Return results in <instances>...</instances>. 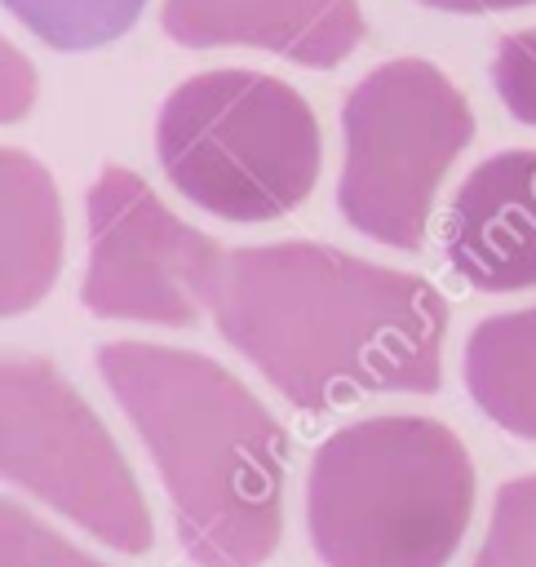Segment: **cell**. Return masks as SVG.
Instances as JSON below:
<instances>
[{
    "instance_id": "cell-7",
    "label": "cell",
    "mask_w": 536,
    "mask_h": 567,
    "mask_svg": "<svg viewBox=\"0 0 536 567\" xmlns=\"http://www.w3.org/2000/svg\"><path fill=\"white\" fill-rule=\"evenodd\" d=\"M89 270L80 284L84 310L102 319H137L195 328L208 310V284L221 244L186 226L128 168L106 164L84 195Z\"/></svg>"
},
{
    "instance_id": "cell-17",
    "label": "cell",
    "mask_w": 536,
    "mask_h": 567,
    "mask_svg": "<svg viewBox=\"0 0 536 567\" xmlns=\"http://www.w3.org/2000/svg\"><path fill=\"white\" fill-rule=\"evenodd\" d=\"M421 4L443 13H505V9H527L536 0H421Z\"/></svg>"
},
{
    "instance_id": "cell-3",
    "label": "cell",
    "mask_w": 536,
    "mask_h": 567,
    "mask_svg": "<svg viewBox=\"0 0 536 567\" xmlns=\"http://www.w3.org/2000/svg\"><path fill=\"white\" fill-rule=\"evenodd\" d=\"M474 461L430 416L332 430L306 470V532L323 567H447L474 514Z\"/></svg>"
},
{
    "instance_id": "cell-5",
    "label": "cell",
    "mask_w": 536,
    "mask_h": 567,
    "mask_svg": "<svg viewBox=\"0 0 536 567\" xmlns=\"http://www.w3.org/2000/svg\"><path fill=\"white\" fill-rule=\"evenodd\" d=\"M341 217L390 248L416 252L439 182L474 142V111L425 58L372 66L341 102Z\"/></svg>"
},
{
    "instance_id": "cell-8",
    "label": "cell",
    "mask_w": 536,
    "mask_h": 567,
    "mask_svg": "<svg viewBox=\"0 0 536 567\" xmlns=\"http://www.w3.org/2000/svg\"><path fill=\"white\" fill-rule=\"evenodd\" d=\"M443 252L474 292L536 288V151H501L456 186Z\"/></svg>"
},
{
    "instance_id": "cell-13",
    "label": "cell",
    "mask_w": 536,
    "mask_h": 567,
    "mask_svg": "<svg viewBox=\"0 0 536 567\" xmlns=\"http://www.w3.org/2000/svg\"><path fill=\"white\" fill-rule=\"evenodd\" d=\"M470 567H536V474L496 487L487 536Z\"/></svg>"
},
{
    "instance_id": "cell-1",
    "label": "cell",
    "mask_w": 536,
    "mask_h": 567,
    "mask_svg": "<svg viewBox=\"0 0 536 567\" xmlns=\"http://www.w3.org/2000/svg\"><path fill=\"white\" fill-rule=\"evenodd\" d=\"M208 310L217 332L301 412L443 385L447 301L412 270L310 239L221 248Z\"/></svg>"
},
{
    "instance_id": "cell-4",
    "label": "cell",
    "mask_w": 536,
    "mask_h": 567,
    "mask_svg": "<svg viewBox=\"0 0 536 567\" xmlns=\"http://www.w3.org/2000/svg\"><path fill=\"white\" fill-rule=\"evenodd\" d=\"M155 155L195 208L226 221H270L315 190L323 142L292 84L226 66L190 75L164 97Z\"/></svg>"
},
{
    "instance_id": "cell-16",
    "label": "cell",
    "mask_w": 536,
    "mask_h": 567,
    "mask_svg": "<svg viewBox=\"0 0 536 567\" xmlns=\"http://www.w3.org/2000/svg\"><path fill=\"white\" fill-rule=\"evenodd\" d=\"M35 106V71L22 49L0 35V124L22 120Z\"/></svg>"
},
{
    "instance_id": "cell-2",
    "label": "cell",
    "mask_w": 536,
    "mask_h": 567,
    "mask_svg": "<svg viewBox=\"0 0 536 567\" xmlns=\"http://www.w3.org/2000/svg\"><path fill=\"white\" fill-rule=\"evenodd\" d=\"M93 363L146 443L195 567H261L284 532L288 434L217 359L106 341Z\"/></svg>"
},
{
    "instance_id": "cell-14",
    "label": "cell",
    "mask_w": 536,
    "mask_h": 567,
    "mask_svg": "<svg viewBox=\"0 0 536 567\" xmlns=\"http://www.w3.org/2000/svg\"><path fill=\"white\" fill-rule=\"evenodd\" d=\"M0 567H106V563L71 545L27 505L0 496Z\"/></svg>"
},
{
    "instance_id": "cell-11",
    "label": "cell",
    "mask_w": 536,
    "mask_h": 567,
    "mask_svg": "<svg viewBox=\"0 0 536 567\" xmlns=\"http://www.w3.org/2000/svg\"><path fill=\"white\" fill-rule=\"evenodd\" d=\"M465 390L483 416L536 443V306L474 323L465 341Z\"/></svg>"
},
{
    "instance_id": "cell-9",
    "label": "cell",
    "mask_w": 536,
    "mask_h": 567,
    "mask_svg": "<svg viewBox=\"0 0 536 567\" xmlns=\"http://www.w3.org/2000/svg\"><path fill=\"white\" fill-rule=\"evenodd\" d=\"M159 27L173 44H248L301 66H337L363 40L359 0H164Z\"/></svg>"
},
{
    "instance_id": "cell-10",
    "label": "cell",
    "mask_w": 536,
    "mask_h": 567,
    "mask_svg": "<svg viewBox=\"0 0 536 567\" xmlns=\"http://www.w3.org/2000/svg\"><path fill=\"white\" fill-rule=\"evenodd\" d=\"M62 199L53 173L13 146H0V319L49 297L62 270Z\"/></svg>"
},
{
    "instance_id": "cell-15",
    "label": "cell",
    "mask_w": 536,
    "mask_h": 567,
    "mask_svg": "<svg viewBox=\"0 0 536 567\" xmlns=\"http://www.w3.org/2000/svg\"><path fill=\"white\" fill-rule=\"evenodd\" d=\"M492 84L518 124L536 128V27L501 35L492 53Z\"/></svg>"
},
{
    "instance_id": "cell-6",
    "label": "cell",
    "mask_w": 536,
    "mask_h": 567,
    "mask_svg": "<svg viewBox=\"0 0 536 567\" xmlns=\"http://www.w3.org/2000/svg\"><path fill=\"white\" fill-rule=\"evenodd\" d=\"M0 478L120 554H146V496L84 394L40 354H0Z\"/></svg>"
},
{
    "instance_id": "cell-12",
    "label": "cell",
    "mask_w": 536,
    "mask_h": 567,
    "mask_svg": "<svg viewBox=\"0 0 536 567\" xmlns=\"http://www.w3.org/2000/svg\"><path fill=\"white\" fill-rule=\"evenodd\" d=\"M27 31H35L44 44L84 53L120 40L146 0H0Z\"/></svg>"
}]
</instances>
